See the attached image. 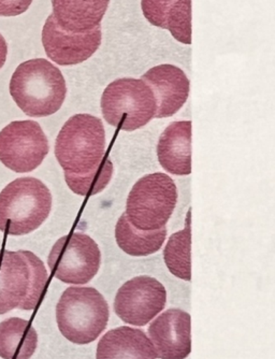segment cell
Instances as JSON below:
<instances>
[{"mask_svg": "<svg viewBox=\"0 0 275 359\" xmlns=\"http://www.w3.org/2000/svg\"><path fill=\"white\" fill-rule=\"evenodd\" d=\"M113 175V164L109 156L105 155L96 168L84 175L65 171V179L69 189L81 196H94L106 189Z\"/></svg>", "mask_w": 275, "mask_h": 359, "instance_id": "obj_21", "label": "cell"}, {"mask_svg": "<svg viewBox=\"0 0 275 359\" xmlns=\"http://www.w3.org/2000/svg\"><path fill=\"white\" fill-rule=\"evenodd\" d=\"M34 0H0V16H16L27 11Z\"/></svg>", "mask_w": 275, "mask_h": 359, "instance_id": "obj_22", "label": "cell"}, {"mask_svg": "<svg viewBox=\"0 0 275 359\" xmlns=\"http://www.w3.org/2000/svg\"><path fill=\"white\" fill-rule=\"evenodd\" d=\"M10 94L26 116L44 118L62 108L67 95L66 81L52 62L34 58L16 68L10 81Z\"/></svg>", "mask_w": 275, "mask_h": 359, "instance_id": "obj_1", "label": "cell"}, {"mask_svg": "<svg viewBox=\"0 0 275 359\" xmlns=\"http://www.w3.org/2000/svg\"><path fill=\"white\" fill-rule=\"evenodd\" d=\"M167 237V228L159 231H139L131 225L126 213L122 215L115 226V239L122 251L130 256L141 257L156 253Z\"/></svg>", "mask_w": 275, "mask_h": 359, "instance_id": "obj_19", "label": "cell"}, {"mask_svg": "<svg viewBox=\"0 0 275 359\" xmlns=\"http://www.w3.org/2000/svg\"><path fill=\"white\" fill-rule=\"evenodd\" d=\"M191 224H186L183 231L173 233L163 250L166 266L179 279L191 281Z\"/></svg>", "mask_w": 275, "mask_h": 359, "instance_id": "obj_20", "label": "cell"}, {"mask_svg": "<svg viewBox=\"0 0 275 359\" xmlns=\"http://www.w3.org/2000/svg\"><path fill=\"white\" fill-rule=\"evenodd\" d=\"M38 346V334L27 320L10 318L0 323V357L29 359Z\"/></svg>", "mask_w": 275, "mask_h": 359, "instance_id": "obj_18", "label": "cell"}, {"mask_svg": "<svg viewBox=\"0 0 275 359\" xmlns=\"http://www.w3.org/2000/svg\"><path fill=\"white\" fill-rule=\"evenodd\" d=\"M191 316L181 309H169L149 326V338L156 358L185 359L192 352Z\"/></svg>", "mask_w": 275, "mask_h": 359, "instance_id": "obj_12", "label": "cell"}, {"mask_svg": "<svg viewBox=\"0 0 275 359\" xmlns=\"http://www.w3.org/2000/svg\"><path fill=\"white\" fill-rule=\"evenodd\" d=\"M48 150V138L34 121H15L0 132V161L15 172L38 168Z\"/></svg>", "mask_w": 275, "mask_h": 359, "instance_id": "obj_9", "label": "cell"}, {"mask_svg": "<svg viewBox=\"0 0 275 359\" xmlns=\"http://www.w3.org/2000/svg\"><path fill=\"white\" fill-rule=\"evenodd\" d=\"M101 111L109 124L133 132L155 118L157 104L151 88L141 79L123 78L103 90Z\"/></svg>", "mask_w": 275, "mask_h": 359, "instance_id": "obj_6", "label": "cell"}, {"mask_svg": "<svg viewBox=\"0 0 275 359\" xmlns=\"http://www.w3.org/2000/svg\"><path fill=\"white\" fill-rule=\"evenodd\" d=\"M48 279L46 266L32 252L0 250V314L34 310Z\"/></svg>", "mask_w": 275, "mask_h": 359, "instance_id": "obj_2", "label": "cell"}, {"mask_svg": "<svg viewBox=\"0 0 275 359\" xmlns=\"http://www.w3.org/2000/svg\"><path fill=\"white\" fill-rule=\"evenodd\" d=\"M109 304L94 287L67 288L56 306L60 334L72 344H92L106 330Z\"/></svg>", "mask_w": 275, "mask_h": 359, "instance_id": "obj_4", "label": "cell"}, {"mask_svg": "<svg viewBox=\"0 0 275 359\" xmlns=\"http://www.w3.org/2000/svg\"><path fill=\"white\" fill-rule=\"evenodd\" d=\"M141 80L151 88L156 100V118H170L181 110L189 95V80L181 68L159 65L145 72Z\"/></svg>", "mask_w": 275, "mask_h": 359, "instance_id": "obj_13", "label": "cell"}, {"mask_svg": "<svg viewBox=\"0 0 275 359\" xmlns=\"http://www.w3.org/2000/svg\"><path fill=\"white\" fill-rule=\"evenodd\" d=\"M166 304L167 292L159 280L149 276H135L117 292L114 312L126 324L145 326L163 311Z\"/></svg>", "mask_w": 275, "mask_h": 359, "instance_id": "obj_10", "label": "cell"}, {"mask_svg": "<svg viewBox=\"0 0 275 359\" xmlns=\"http://www.w3.org/2000/svg\"><path fill=\"white\" fill-rule=\"evenodd\" d=\"M96 359H156V354L143 330L122 326L103 334Z\"/></svg>", "mask_w": 275, "mask_h": 359, "instance_id": "obj_16", "label": "cell"}, {"mask_svg": "<svg viewBox=\"0 0 275 359\" xmlns=\"http://www.w3.org/2000/svg\"><path fill=\"white\" fill-rule=\"evenodd\" d=\"M159 164L169 173L188 175L192 173V122H173L159 137L157 145Z\"/></svg>", "mask_w": 275, "mask_h": 359, "instance_id": "obj_15", "label": "cell"}, {"mask_svg": "<svg viewBox=\"0 0 275 359\" xmlns=\"http://www.w3.org/2000/svg\"><path fill=\"white\" fill-rule=\"evenodd\" d=\"M177 203L175 181L165 173H151L138 180L129 193L126 217L139 231L165 227Z\"/></svg>", "mask_w": 275, "mask_h": 359, "instance_id": "obj_7", "label": "cell"}, {"mask_svg": "<svg viewBox=\"0 0 275 359\" xmlns=\"http://www.w3.org/2000/svg\"><path fill=\"white\" fill-rule=\"evenodd\" d=\"M101 40V25L90 32H67L58 25L53 14L48 16L42 29L46 55L60 66H72L88 60L96 53Z\"/></svg>", "mask_w": 275, "mask_h": 359, "instance_id": "obj_11", "label": "cell"}, {"mask_svg": "<svg viewBox=\"0 0 275 359\" xmlns=\"http://www.w3.org/2000/svg\"><path fill=\"white\" fill-rule=\"evenodd\" d=\"M52 209V194L36 177H20L0 193V231L23 236L44 223Z\"/></svg>", "mask_w": 275, "mask_h": 359, "instance_id": "obj_3", "label": "cell"}, {"mask_svg": "<svg viewBox=\"0 0 275 359\" xmlns=\"http://www.w3.org/2000/svg\"><path fill=\"white\" fill-rule=\"evenodd\" d=\"M141 8L152 25L169 30L181 43H192V0H141Z\"/></svg>", "mask_w": 275, "mask_h": 359, "instance_id": "obj_14", "label": "cell"}, {"mask_svg": "<svg viewBox=\"0 0 275 359\" xmlns=\"http://www.w3.org/2000/svg\"><path fill=\"white\" fill-rule=\"evenodd\" d=\"M106 155V132L100 118L76 114L65 123L56 138L55 156L66 172L84 175Z\"/></svg>", "mask_w": 275, "mask_h": 359, "instance_id": "obj_5", "label": "cell"}, {"mask_svg": "<svg viewBox=\"0 0 275 359\" xmlns=\"http://www.w3.org/2000/svg\"><path fill=\"white\" fill-rule=\"evenodd\" d=\"M109 4L110 0H52V14L67 32H90L100 25Z\"/></svg>", "mask_w": 275, "mask_h": 359, "instance_id": "obj_17", "label": "cell"}, {"mask_svg": "<svg viewBox=\"0 0 275 359\" xmlns=\"http://www.w3.org/2000/svg\"><path fill=\"white\" fill-rule=\"evenodd\" d=\"M8 55V46L6 42L5 38L0 34V69L3 68L5 65L6 60H7Z\"/></svg>", "mask_w": 275, "mask_h": 359, "instance_id": "obj_23", "label": "cell"}, {"mask_svg": "<svg viewBox=\"0 0 275 359\" xmlns=\"http://www.w3.org/2000/svg\"><path fill=\"white\" fill-rule=\"evenodd\" d=\"M48 264L56 279L66 284L83 285L92 281L100 269V249L90 236L72 233L54 244Z\"/></svg>", "mask_w": 275, "mask_h": 359, "instance_id": "obj_8", "label": "cell"}]
</instances>
